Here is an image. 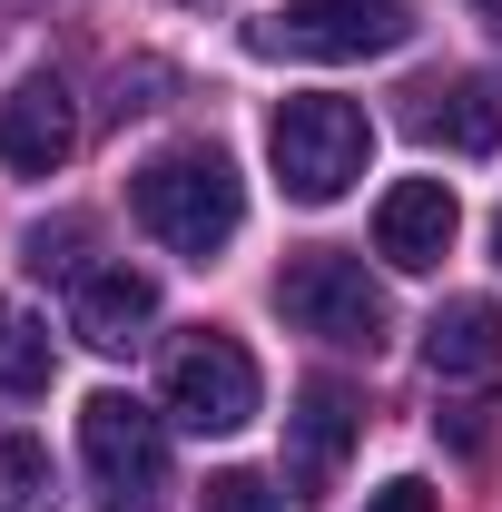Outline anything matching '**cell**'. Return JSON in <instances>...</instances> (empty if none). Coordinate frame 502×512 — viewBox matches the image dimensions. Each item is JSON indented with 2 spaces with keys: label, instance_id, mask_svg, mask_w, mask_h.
Masks as SVG:
<instances>
[{
  "label": "cell",
  "instance_id": "1",
  "mask_svg": "<svg viewBox=\"0 0 502 512\" xmlns=\"http://www.w3.org/2000/svg\"><path fill=\"white\" fill-rule=\"evenodd\" d=\"M128 207H138V227H148L168 256H197V266H207V256L247 227L237 158H227V148H207V138H188V148H158V158L128 178Z\"/></svg>",
  "mask_w": 502,
  "mask_h": 512
},
{
  "label": "cell",
  "instance_id": "2",
  "mask_svg": "<svg viewBox=\"0 0 502 512\" xmlns=\"http://www.w3.org/2000/svg\"><path fill=\"white\" fill-rule=\"evenodd\" d=\"M266 158H276V188L296 197V207H335V197L375 168V119L355 99H335V89H296L266 119Z\"/></svg>",
  "mask_w": 502,
  "mask_h": 512
},
{
  "label": "cell",
  "instance_id": "3",
  "mask_svg": "<svg viewBox=\"0 0 502 512\" xmlns=\"http://www.w3.org/2000/svg\"><path fill=\"white\" fill-rule=\"evenodd\" d=\"M276 306H286L296 335L365 345V355L394 335V306H384V286L365 276V256H335V247H306V256H296V266L276 276Z\"/></svg>",
  "mask_w": 502,
  "mask_h": 512
},
{
  "label": "cell",
  "instance_id": "4",
  "mask_svg": "<svg viewBox=\"0 0 502 512\" xmlns=\"http://www.w3.org/2000/svg\"><path fill=\"white\" fill-rule=\"evenodd\" d=\"M79 453H89V483L119 512H148L168 493V414H148L138 394H89L79 404Z\"/></svg>",
  "mask_w": 502,
  "mask_h": 512
},
{
  "label": "cell",
  "instance_id": "5",
  "mask_svg": "<svg viewBox=\"0 0 502 512\" xmlns=\"http://www.w3.org/2000/svg\"><path fill=\"white\" fill-rule=\"evenodd\" d=\"M414 10L404 0H286L256 20V50H286V60H375L404 50Z\"/></svg>",
  "mask_w": 502,
  "mask_h": 512
},
{
  "label": "cell",
  "instance_id": "6",
  "mask_svg": "<svg viewBox=\"0 0 502 512\" xmlns=\"http://www.w3.org/2000/svg\"><path fill=\"white\" fill-rule=\"evenodd\" d=\"M168 414H178L188 434H247L256 424V355L237 335L197 325L188 345L168 355Z\"/></svg>",
  "mask_w": 502,
  "mask_h": 512
},
{
  "label": "cell",
  "instance_id": "7",
  "mask_svg": "<svg viewBox=\"0 0 502 512\" xmlns=\"http://www.w3.org/2000/svg\"><path fill=\"white\" fill-rule=\"evenodd\" d=\"M355 434H365V404L335 375H315L306 394H296V414H286V483H296V503H315V493L335 483V463L355 453Z\"/></svg>",
  "mask_w": 502,
  "mask_h": 512
},
{
  "label": "cell",
  "instance_id": "8",
  "mask_svg": "<svg viewBox=\"0 0 502 512\" xmlns=\"http://www.w3.org/2000/svg\"><path fill=\"white\" fill-rule=\"evenodd\" d=\"M69 148H79V109H69V89L40 69V79H20L10 99H0V168L10 178H60Z\"/></svg>",
  "mask_w": 502,
  "mask_h": 512
},
{
  "label": "cell",
  "instance_id": "9",
  "mask_svg": "<svg viewBox=\"0 0 502 512\" xmlns=\"http://www.w3.org/2000/svg\"><path fill=\"white\" fill-rule=\"evenodd\" d=\"M453 227H463V207H453L443 178H394L384 207H375V256L404 266V276H424V266L453 256Z\"/></svg>",
  "mask_w": 502,
  "mask_h": 512
},
{
  "label": "cell",
  "instance_id": "10",
  "mask_svg": "<svg viewBox=\"0 0 502 512\" xmlns=\"http://www.w3.org/2000/svg\"><path fill=\"white\" fill-rule=\"evenodd\" d=\"M148 325H158V286H148L138 266H99V276H79V296H69V335H79V345L128 355Z\"/></svg>",
  "mask_w": 502,
  "mask_h": 512
},
{
  "label": "cell",
  "instance_id": "11",
  "mask_svg": "<svg viewBox=\"0 0 502 512\" xmlns=\"http://www.w3.org/2000/svg\"><path fill=\"white\" fill-rule=\"evenodd\" d=\"M424 365H434L443 384L493 375V365H502V306H493V296H453V306L424 325Z\"/></svg>",
  "mask_w": 502,
  "mask_h": 512
},
{
  "label": "cell",
  "instance_id": "12",
  "mask_svg": "<svg viewBox=\"0 0 502 512\" xmlns=\"http://www.w3.org/2000/svg\"><path fill=\"white\" fill-rule=\"evenodd\" d=\"M414 128L443 148H502V89L493 79H434V89H414Z\"/></svg>",
  "mask_w": 502,
  "mask_h": 512
},
{
  "label": "cell",
  "instance_id": "13",
  "mask_svg": "<svg viewBox=\"0 0 502 512\" xmlns=\"http://www.w3.org/2000/svg\"><path fill=\"white\" fill-rule=\"evenodd\" d=\"M197 512H286V493H276L266 473H217V483H207V503H197Z\"/></svg>",
  "mask_w": 502,
  "mask_h": 512
},
{
  "label": "cell",
  "instance_id": "14",
  "mask_svg": "<svg viewBox=\"0 0 502 512\" xmlns=\"http://www.w3.org/2000/svg\"><path fill=\"white\" fill-rule=\"evenodd\" d=\"M0 384H10V394H40V384H50V345H40V335H10V345H0Z\"/></svg>",
  "mask_w": 502,
  "mask_h": 512
},
{
  "label": "cell",
  "instance_id": "15",
  "mask_svg": "<svg viewBox=\"0 0 502 512\" xmlns=\"http://www.w3.org/2000/svg\"><path fill=\"white\" fill-rule=\"evenodd\" d=\"M365 512H434V483H414V473H394V483H384V493H375Z\"/></svg>",
  "mask_w": 502,
  "mask_h": 512
},
{
  "label": "cell",
  "instance_id": "16",
  "mask_svg": "<svg viewBox=\"0 0 502 512\" xmlns=\"http://www.w3.org/2000/svg\"><path fill=\"white\" fill-rule=\"evenodd\" d=\"M493 256H502V207H493Z\"/></svg>",
  "mask_w": 502,
  "mask_h": 512
},
{
  "label": "cell",
  "instance_id": "17",
  "mask_svg": "<svg viewBox=\"0 0 502 512\" xmlns=\"http://www.w3.org/2000/svg\"><path fill=\"white\" fill-rule=\"evenodd\" d=\"M0 345H10V316H0Z\"/></svg>",
  "mask_w": 502,
  "mask_h": 512
}]
</instances>
